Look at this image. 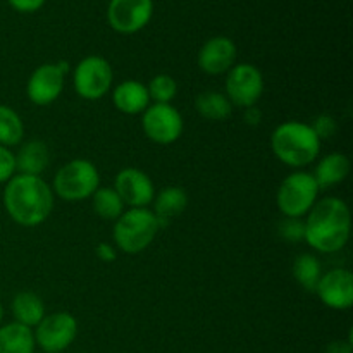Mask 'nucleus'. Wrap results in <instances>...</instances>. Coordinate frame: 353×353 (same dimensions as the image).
<instances>
[{
    "label": "nucleus",
    "mask_w": 353,
    "mask_h": 353,
    "mask_svg": "<svg viewBox=\"0 0 353 353\" xmlns=\"http://www.w3.org/2000/svg\"><path fill=\"white\" fill-rule=\"evenodd\" d=\"M112 103L119 112L128 114V116L143 114L150 105L147 85L138 79H126L119 83L112 92Z\"/></svg>",
    "instance_id": "obj_16"
},
{
    "label": "nucleus",
    "mask_w": 353,
    "mask_h": 353,
    "mask_svg": "<svg viewBox=\"0 0 353 353\" xmlns=\"http://www.w3.org/2000/svg\"><path fill=\"white\" fill-rule=\"evenodd\" d=\"M196 112L209 121H224L233 112V105L221 92H203L195 100Z\"/></svg>",
    "instance_id": "obj_22"
},
{
    "label": "nucleus",
    "mask_w": 353,
    "mask_h": 353,
    "mask_svg": "<svg viewBox=\"0 0 353 353\" xmlns=\"http://www.w3.org/2000/svg\"><path fill=\"white\" fill-rule=\"evenodd\" d=\"M152 0H110L107 7V21L110 28L121 34H133L143 30L152 19Z\"/></svg>",
    "instance_id": "obj_12"
},
{
    "label": "nucleus",
    "mask_w": 353,
    "mask_h": 353,
    "mask_svg": "<svg viewBox=\"0 0 353 353\" xmlns=\"http://www.w3.org/2000/svg\"><path fill=\"white\" fill-rule=\"evenodd\" d=\"M24 124L12 107L0 103V145L10 148L23 141Z\"/></svg>",
    "instance_id": "obj_24"
},
{
    "label": "nucleus",
    "mask_w": 353,
    "mask_h": 353,
    "mask_svg": "<svg viewBox=\"0 0 353 353\" xmlns=\"http://www.w3.org/2000/svg\"><path fill=\"white\" fill-rule=\"evenodd\" d=\"M112 188L130 209H143L155 199L154 181L147 172L137 168H126L117 172Z\"/></svg>",
    "instance_id": "obj_13"
},
{
    "label": "nucleus",
    "mask_w": 353,
    "mask_h": 353,
    "mask_svg": "<svg viewBox=\"0 0 353 353\" xmlns=\"http://www.w3.org/2000/svg\"><path fill=\"white\" fill-rule=\"evenodd\" d=\"M154 214L159 221V226L165 228L172 219L181 216L188 207V195L181 186H168L161 190L154 199Z\"/></svg>",
    "instance_id": "obj_17"
},
{
    "label": "nucleus",
    "mask_w": 353,
    "mask_h": 353,
    "mask_svg": "<svg viewBox=\"0 0 353 353\" xmlns=\"http://www.w3.org/2000/svg\"><path fill=\"white\" fill-rule=\"evenodd\" d=\"M293 278L305 292H316L317 283L323 278V265L312 254H302L293 262Z\"/></svg>",
    "instance_id": "obj_23"
},
{
    "label": "nucleus",
    "mask_w": 353,
    "mask_h": 353,
    "mask_svg": "<svg viewBox=\"0 0 353 353\" xmlns=\"http://www.w3.org/2000/svg\"><path fill=\"white\" fill-rule=\"evenodd\" d=\"M264 93V76L254 64H236L228 71L226 76V93L231 105L240 109L257 105Z\"/></svg>",
    "instance_id": "obj_8"
},
{
    "label": "nucleus",
    "mask_w": 353,
    "mask_h": 353,
    "mask_svg": "<svg viewBox=\"0 0 353 353\" xmlns=\"http://www.w3.org/2000/svg\"><path fill=\"white\" fill-rule=\"evenodd\" d=\"M68 71L69 64L64 61L38 65L26 83V95L30 102L38 107L54 103L64 90V78Z\"/></svg>",
    "instance_id": "obj_11"
},
{
    "label": "nucleus",
    "mask_w": 353,
    "mask_h": 353,
    "mask_svg": "<svg viewBox=\"0 0 353 353\" xmlns=\"http://www.w3.org/2000/svg\"><path fill=\"white\" fill-rule=\"evenodd\" d=\"M12 316L16 319V323L23 324L26 327H37L40 324V321L43 319L47 314H45V303L37 293L31 292H21L17 293L12 299Z\"/></svg>",
    "instance_id": "obj_21"
},
{
    "label": "nucleus",
    "mask_w": 353,
    "mask_h": 353,
    "mask_svg": "<svg viewBox=\"0 0 353 353\" xmlns=\"http://www.w3.org/2000/svg\"><path fill=\"white\" fill-rule=\"evenodd\" d=\"M14 10L23 14H31L40 10L45 6V0H7Z\"/></svg>",
    "instance_id": "obj_30"
},
{
    "label": "nucleus",
    "mask_w": 353,
    "mask_h": 353,
    "mask_svg": "<svg viewBox=\"0 0 353 353\" xmlns=\"http://www.w3.org/2000/svg\"><path fill=\"white\" fill-rule=\"evenodd\" d=\"M2 319H3V307L2 303H0V326H2Z\"/></svg>",
    "instance_id": "obj_34"
},
{
    "label": "nucleus",
    "mask_w": 353,
    "mask_h": 353,
    "mask_svg": "<svg viewBox=\"0 0 353 353\" xmlns=\"http://www.w3.org/2000/svg\"><path fill=\"white\" fill-rule=\"evenodd\" d=\"M310 126H312L314 133L317 134V138H319L321 141L330 140L331 137H334V133H336L338 130L336 119L331 117L330 114H321V116H317Z\"/></svg>",
    "instance_id": "obj_28"
},
{
    "label": "nucleus",
    "mask_w": 353,
    "mask_h": 353,
    "mask_svg": "<svg viewBox=\"0 0 353 353\" xmlns=\"http://www.w3.org/2000/svg\"><path fill=\"white\" fill-rule=\"evenodd\" d=\"M317 296L333 310H348L353 305V274L348 269L336 268L327 271L319 279Z\"/></svg>",
    "instance_id": "obj_14"
},
{
    "label": "nucleus",
    "mask_w": 353,
    "mask_h": 353,
    "mask_svg": "<svg viewBox=\"0 0 353 353\" xmlns=\"http://www.w3.org/2000/svg\"><path fill=\"white\" fill-rule=\"evenodd\" d=\"M145 137L157 145H171L185 130L183 116L171 103H152L141 116Z\"/></svg>",
    "instance_id": "obj_9"
},
{
    "label": "nucleus",
    "mask_w": 353,
    "mask_h": 353,
    "mask_svg": "<svg viewBox=\"0 0 353 353\" xmlns=\"http://www.w3.org/2000/svg\"><path fill=\"white\" fill-rule=\"evenodd\" d=\"M303 240L321 254H336L347 247L352 231V214L347 202L326 196L307 214Z\"/></svg>",
    "instance_id": "obj_1"
},
{
    "label": "nucleus",
    "mask_w": 353,
    "mask_h": 353,
    "mask_svg": "<svg viewBox=\"0 0 353 353\" xmlns=\"http://www.w3.org/2000/svg\"><path fill=\"white\" fill-rule=\"evenodd\" d=\"M16 174V155L10 148L0 145V185Z\"/></svg>",
    "instance_id": "obj_29"
},
{
    "label": "nucleus",
    "mask_w": 353,
    "mask_h": 353,
    "mask_svg": "<svg viewBox=\"0 0 353 353\" xmlns=\"http://www.w3.org/2000/svg\"><path fill=\"white\" fill-rule=\"evenodd\" d=\"M95 254H97V257L100 259V261L109 262V264H110V262L116 261V257H117L116 247H114V245H110V243H105V241H102V243L97 245Z\"/></svg>",
    "instance_id": "obj_31"
},
{
    "label": "nucleus",
    "mask_w": 353,
    "mask_h": 353,
    "mask_svg": "<svg viewBox=\"0 0 353 353\" xmlns=\"http://www.w3.org/2000/svg\"><path fill=\"white\" fill-rule=\"evenodd\" d=\"M2 200L10 219L24 228L40 226L54 210V192L40 176L14 174L6 183Z\"/></svg>",
    "instance_id": "obj_2"
},
{
    "label": "nucleus",
    "mask_w": 353,
    "mask_h": 353,
    "mask_svg": "<svg viewBox=\"0 0 353 353\" xmlns=\"http://www.w3.org/2000/svg\"><path fill=\"white\" fill-rule=\"evenodd\" d=\"M323 141L314 133L312 126L300 121L281 123L271 137L272 154L290 168L302 169L312 164L321 152Z\"/></svg>",
    "instance_id": "obj_3"
},
{
    "label": "nucleus",
    "mask_w": 353,
    "mask_h": 353,
    "mask_svg": "<svg viewBox=\"0 0 353 353\" xmlns=\"http://www.w3.org/2000/svg\"><path fill=\"white\" fill-rule=\"evenodd\" d=\"M278 231L281 236L288 241H302L305 236V223L302 219H293V217H286L279 223Z\"/></svg>",
    "instance_id": "obj_27"
},
{
    "label": "nucleus",
    "mask_w": 353,
    "mask_h": 353,
    "mask_svg": "<svg viewBox=\"0 0 353 353\" xmlns=\"http://www.w3.org/2000/svg\"><path fill=\"white\" fill-rule=\"evenodd\" d=\"M34 333L19 323L0 326V353H34Z\"/></svg>",
    "instance_id": "obj_20"
},
{
    "label": "nucleus",
    "mask_w": 353,
    "mask_h": 353,
    "mask_svg": "<svg viewBox=\"0 0 353 353\" xmlns=\"http://www.w3.org/2000/svg\"><path fill=\"white\" fill-rule=\"evenodd\" d=\"M100 188V174L88 159H74L62 165L54 176L52 192L65 202H79L92 199Z\"/></svg>",
    "instance_id": "obj_5"
},
{
    "label": "nucleus",
    "mask_w": 353,
    "mask_h": 353,
    "mask_svg": "<svg viewBox=\"0 0 353 353\" xmlns=\"http://www.w3.org/2000/svg\"><path fill=\"white\" fill-rule=\"evenodd\" d=\"M33 333L34 343L45 353H61L78 336V321L69 312H54L45 316Z\"/></svg>",
    "instance_id": "obj_10"
},
{
    "label": "nucleus",
    "mask_w": 353,
    "mask_h": 353,
    "mask_svg": "<svg viewBox=\"0 0 353 353\" xmlns=\"http://www.w3.org/2000/svg\"><path fill=\"white\" fill-rule=\"evenodd\" d=\"M236 45L228 37H214L202 45L199 52V68L207 74H224L230 71L236 61Z\"/></svg>",
    "instance_id": "obj_15"
},
{
    "label": "nucleus",
    "mask_w": 353,
    "mask_h": 353,
    "mask_svg": "<svg viewBox=\"0 0 353 353\" xmlns=\"http://www.w3.org/2000/svg\"><path fill=\"white\" fill-rule=\"evenodd\" d=\"M326 353H352V340L333 341V343L326 348Z\"/></svg>",
    "instance_id": "obj_33"
},
{
    "label": "nucleus",
    "mask_w": 353,
    "mask_h": 353,
    "mask_svg": "<svg viewBox=\"0 0 353 353\" xmlns=\"http://www.w3.org/2000/svg\"><path fill=\"white\" fill-rule=\"evenodd\" d=\"M14 155H16L17 174L40 176L50 164V150L41 140L26 141Z\"/></svg>",
    "instance_id": "obj_18"
},
{
    "label": "nucleus",
    "mask_w": 353,
    "mask_h": 353,
    "mask_svg": "<svg viewBox=\"0 0 353 353\" xmlns=\"http://www.w3.org/2000/svg\"><path fill=\"white\" fill-rule=\"evenodd\" d=\"M319 186L310 172L295 171L283 179L278 188L276 202L285 217L302 219L317 202Z\"/></svg>",
    "instance_id": "obj_6"
},
{
    "label": "nucleus",
    "mask_w": 353,
    "mask_h": 353,
    "mask_svg": "<svg viewBox=\"0 0 353 353\" xmlns=\"http://www.w3.org/2000/svg\"><path fill=\"white\" fill-rule=\"evenodd\" d=\"M245 121H247L250 126H259L262 121V112L261 109H257V107H248V109H245Z\"/></svg>",
    "instance_id": "obj_32"
},
{
    "label": "nucleus",
    "mask_w": 353,
    "mask_h": 353,
    "mask_svg": "<svg viewBox=\"0 0 353 353\" xmlns=\"http://www.w3.org/2000/svg\"><path fill=\"white\" fill-rule=\"evenodd\" d=\"M350 159L345 154L334 152V154H330L324 159H321V162L316 168V172L312 176L319 190L331 188V186L343 183L348 178V174H350Z\"/></svg>",
    "instance_id": "obj_19"
},
{
    "label": "nucleus",
    "mask_w": 353,
    "mask_h": 353,
    "mask_svg": "<svg viewBox=\"0 0 353 353\" xmlns=\"http://www.w3.org/2000/svg\"><path fill=\"white\" fill-rule=\"evenodd\" d=\"M150 100L155 103H171L178 93V83L169 74H157L150 79L147 86Z\"/></svg>",
    "instance_id": "obj_26"
},
{
    "label": "nucleus",
    "mask_w": 353,
    "mask_h": 353,
    "mask_svg": "<svg viewBox=\"0 0 353 353\" xmlns=\"http://www.w3.org/2000/svg\"><path fill=\"white\" fill-rule=\"evenodd\" d=\"M161 231L154 210L130 209L124 210L114 224V243L124 254H140L147 250Z\"/></svg>",
    "instance_id": "obj_4"
},
{
    "label": "nucleus",
    "mask_w": 353,
    "mask_h": 353,
    "mask_svg": "<svg viewBox=\"0 0 353 353\" xmlns=\"http://www.w3.org/2000/svg\"><path fill=\"white\" fill-rule=\"evenodd\" d=\"M92 203L97 216L105 221L119 219L121 214L124 212V207H126L123 200H121V196L116 193V190L109 188V186L97 190L92 195Z\"/></svg>",
    "instance_id": "obj_25"
},
{
    "label": "nucleus",
    "mask_w": 353,
    "mask_h": 353,
    "mask_svg": "<svg viewBox=\"0 0 353 353\" xmlns=\"http://www.w3.org/2000/svg\"><path fill=\"white\" fill-rule=\"evenodd\" d=\"M114 81L112 65L100 55L81 59L72 71L74 92L85 100H100L109 93Z\"/></svg>",
    "instance_id": "obj_7"
}]
</instances>
